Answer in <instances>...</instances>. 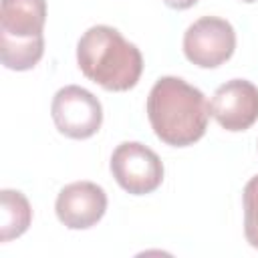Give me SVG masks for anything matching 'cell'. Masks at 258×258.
Here are the masks:
<instances>
[{"label":"cell","instance_id":"1","mask_svg":"<svg viewBox=\"0 0 258 258\" xmlns=\"http://www.w3.org/2000/svg\"><path fill=\"white\" fill-rule=\"evenodd\" d=\"M147 117L155 135L171 147L200 141L208 129L210 105L204 93L179 77H161L147 97Z\"/></svg>","mask_w":258,"mask_h":258},{"label":"cell","instance_id":"2","mask_svg":"<svg viewBox=\"0 0 258 258\" xmlns=\"http://www.w3.org/2000/svg\"><path fill=\"white\" fill-rule=\"evenodd\" d=\"M77 62L83 75L107 91H129L143 73V56L113 26L89 28L77 44Z\"/></svg>","mask_w":258,"mask_h":258},{"label":"cell","instance_id":"3","mask_svg":"<svg viewBox=\"0 0 258 258\" xmlns=\"http://www.w3.org/2000/svg\"><path fill=\"white\" fill-rule=\"evenodd\" d=\"M111 173L115 181L133 196L155 191L163 181V163L159 155L143 143L125 141L111 155Z\"/></svg>","mask_w":258,"mask_h":258},{"label":"cell","instance_id":"4","mask_svg":"<svg viewBox=\"0 0 258 258\" xmlns=\"http://www.w3.org/2000/svg\"><path fill=\"white\" fill-rule=\"evenodd\" d=\"M50 113L56 129L71 139L93 137L103 123V109L99 99L91 91L77 85H69L56 91Z\"/></svg>","mask_w":258,"mask_h":258},{"label":"cell","instance_id":"5","mask_svg":"<svg viewBox=\"0 0 258 258\" xmlns=\"http://www.w3.org/2000/svg\"><path fill=\"white\" fill-rule=\"evenodd\" d=\"M236 48V32L232 24L218 16L196 20L183 34V52L189 62L202 69L224 64Z\"/></svg>","mask_w":258,"mask_h":258},{"label":"cell","instance_id":"6","mask_svg":"<svg viewBox=\"0 0 258 258\" xmlns=\"http://www.w3.org/2000/svg\"><path fill=\"white\" fill-rule=\"evenodd\" d=\"M210 115L226 131H246L258 121V89L244 79L220 85L210 103Z\"/></svg>","mask_w":258,"mask_h":258},{"label":"cell","instance_id":"7","mask_svg":"<svg viewBox=\"0 0 258 258\" xmlns=\"http://www.w3.org/2000/svg\"><path fill=\"white\" fill-rule=\"evenodd\" d=\"M54 210L67 228L87 230L103 218L107 210V194L93 181H75L60 189Z\"/></svg>","mask_w":258,"mask_h":258},{"label":"cell","instance_id":"8","mask_svg":"<svg viewBox=\"0 0 258 258\" xmlns=\"http://www.w3.org/2000/svg\"><path fill=\"white\" fill-rule=\"evenodd\" d=\"M46 20L44 0H2L0 6V34L12 38L42 36Z\"/></svg>","mask_w":258,"mask_h":258},{"label":"cell","instance_id":"9","mask_svg":"<svg viewBox=\"0 0 258 258\" xmlns=\"http://www.w3.org/2000/svg\"><path fill=\"white\" fill-rule=\"evenodd\" d=\"M32 220V210L28 200L14 189L0 191V240L8 242L22 236Z\"/></svg>","mask_w":258,"mask_h":258},{"label":"cell","instance_id":"10","mask_svg":"<svg viewBox=\"0 0 258 258\" xmlns=\"http://www.w3.org/2000/svg\"><path fill=\"white\" fill-rule=\"evenodd\" d=\"M44 52V36L34 38H12L0 34V56L2 64L10 71H28L32 69Z\"/></svg>","mask_w":258,"mask_h":258},{"label":"cell","instance_id":"11","mask_svg":"<svg viewBox=\"0 0 258 258\" xmlns=\"http://www.w3.org/2000/svg\"><path fill=\"white\" fill-rule=\"evenodd\" d=\"M244 202V236L252 248H258V175H254L242 191Z\"/></svg>","mask_w":258,"mask_h":258},{"label":"cell","instance_id":"12","mask_svg":"<svg viewBox=\"0 0 258 258\" xmlns=\"http://www.w3.org/2000/svg\"><path fill=\"white\" fill-rule=\"evenodd\" d=\"M169 8H175V10H185V8H191L198 0H163Z\"/></svg>","mask_w":258,"mask_h":258},{"label":"cell","instance_id":"13","mask_svg":"<svg viewBox=\"0 0 258 258\" xmlns=\"http://www.w3.org/2000/svg\"><path fill=\"white\" fill-rule=\"evenodd\" d=\"M242 2H256V0H242Z\"/></svg>","mask_w":258,"mask_h":258}]
</instances>
